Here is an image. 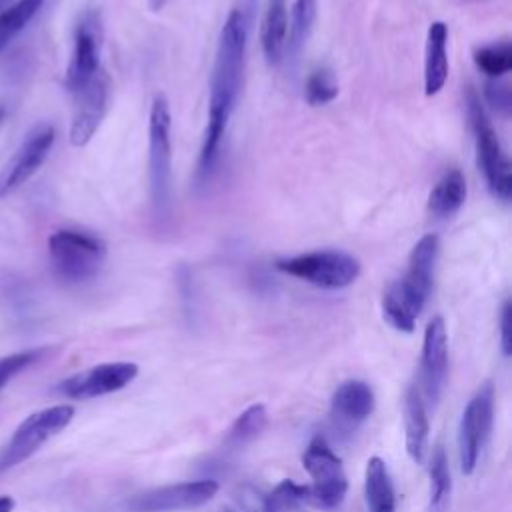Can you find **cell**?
<instances>
[{
	"label": "cell",
	"mask_w": 512,
	"mask_h": 512,
	"mask_svg": "<svg viewBox=\"0 0 512 512\" xmlns=\"http://www.w3.org/2000/svg\"><path fill=\"white\" fill-rule=\"evenodd\" d=\"M248 44V18L242 8H234L224 20L218 36L216 58L210 78V98H208V122L204 130V140L198 154L196 178L206 182L214 172L220 158L222 140L236 108V100L242 86V72L246 60Z\"/></svg>",
	"instance_id": "6da1fadb"
},
{
	"label": "cell",
	"mask_w": 512,
	"mask_h": 512,
	"mask_svg": "<svg viewBox=\"0 0 512 512\" xmlns=\"http://www.w3.org/2000/svg\"><path fill=\"white\" fill-rule=\"evenodd\" d=\"M440 240L436 234H424L412 248L406 274L394 280L382 294V316L398 332H414L434 284Z\"/></svg>",
	"instance_id": "7a4b0ae2"
},
{
	"label": "cell",
	"mask_w": 512,
	"mask_h": 512,
	"mask_svg": "<svg viewBox=\"0 0 512 512\" xmlns=\"http://www.w3.org/2000/svg\"><path fill=\"white\" fill-rule=\"evenodd\" d=\"M48 254L60 280L80 284L100 272L106 260V244L90 232L64 228L48 238Z\"/></svg>",
	"instance_id": "3957f363"
},
{
	"label": "cell",
	"mask_w": 512,
	"mask_h": 512,
	"mask_svg": "<svg viewBox=\"0 0 512 512\" xmlns=\"http://www.w3.org/2000/svg\"><path fill=\"white\" fill-rule=\"evenodd\" d=\"M468 118L476 144V162L490 194L500 202L512 196V166L498 140V134L474 92H468Z\"/></svg>",
	"instance_id": "277c9868"
},
{
	"label": "cell",
	"mask_w": 512,
	"mask_h": 512,
	"mask_svg": "<svg viewBox=\"0 0 512 512\" xmlns=\"http://www.w3.org/2000/svg\"><path fill=\"white\" fill-rule=\"evenodd\" d=\"M276 270L316 288L342 290L360 276V260L344 250H314L276 260Z\"/></svg>",
	"instance_id": "5b68a950"
},
{
	"label": "cell",
	"mask_w": 512,
	"mask_h": 512,
	"mask_svg": "<svg viewBox=\"0 0 512 512\" xmlns=\"http://www.w3.org/2000/svg\"><path fill=\"white\" fill-rule=\"evenodd\" d=\"M170 106L164 94H156L148 118V180L150 198L158 214L170 204L172 192V142Z\"/></svg>",
	"instance_id": "8992f818"
},
{
	"label": "cell",
	"mask_w": 512,
	"mask_h": 512,
	"mask_svg": "<svg viewBox=\"0 0 512 512\" xmlns=\"http://www.w3.org/2000/svg\"><path fill=\"white\" fill-rule=\"evenodd\" d=\"M74 412L72 404H54L26 416L0 450V472L22 464L36 454L52 436L72 422Z\"/></svg>",
	"instance_id": "52a82bcc"
},
{
	"label": "cell",
	"mask_w": 512,
	"mask_h": 512,
	"mask_svg": "<svg viewBox=\"0 0 512 512\" xmlns=\"http://www.w3.org/2000/svg\"><path fill=\"white\" fill-rule=\"evenodd\" d=\"M302 466L312 478V484H308V504L322 510L338 508L348 492V478L340 456L324 436L318 434L308 442Z\"/></svg>",
	"instance_id": "ba28073f"
},
{
	"label": "cell",
	"mask_w": 512,
	"mask_h": 512,
	"mask_svg": "<svg viewBox=\"0 0 512 512\" xmlns=\"http://www.w3.org/2000/svg\"><path fill=\"white\" fill-rule=\"evenodd\" d=\"M494 424V384L486 380L470 396L458 424V460L464 476L478 468Z\"/></svg>",
	"instance_id": "9c48e42d"
},
{
	"label": "cell",
	"mask_w": 512,
	"mask_h": 512,
	"mask_svg": "<svg viewBox=\"0 0 512 512\" xmlns=\"http://www.w3.org/2000/svg\"><path fill=\"white\" fill-rule=\"evenodd\" d=\"M100 50H102V22L100 14L88 10L76 24L74 48L66 68L64 86L68 92L78 94L100 70Z\"/></svg>",
	"instance_id": "30bf717a"
},
{
	"label": "cell",
	"mask_w": 512,
	"mask_h": 512,
	"mask_svg": "<svg viewBox=\"0 0 512 512\" xmlns=\"http://www.w3.org/2000/svg\"><path fill=\"white\" fill-rule=\"evenodd\" d=\"M448 380V334L442 316H434L424 330L418 390L426 406H436Z\"/></svg>",
	"instance_id": "8fae6325"
},
{
	"label": "cell",
	"mask_w": 512,
	"mask_h": 512,
	"mask_svg": "<svg viewBox=\"0 0 512 512\" xmlns=\"http://www.w3.org/2000/svg\"><path fill=\"white\" fill-rule=\"evenodd\" d=\"M218 482L212 478L188 480L178 484L160 486L126 500L128 512H170V510H190L210 502L218 492Z\"/></svg>",
	"instance_id": "7c38bea8"
},
{
	"label": "cell",
	"mask_w": 512,
	"mask_h": 512,
	"mask_svg": "<svg viewBox=\"0 0 512 512\" xmlns=\"http://www.w3.org/2000/svg\"><path fill=\"white\" fill-rule=\"evenodd\" d=\"M54 140L56 132L50 124H38L26 134L0 172V198L12 194L40 170L54 146Z\"/></svg>",
	"instance_id": "4fadbf2b"
},
{
	"label": "cell",
	"mask_w": 512,
	"mask_h": 512,
	"mask_svg": "<svg viewBox=\"0 0 512 512\" xmlns=\"http://www.w3.org/2000/svg\"><path fill=\"white\" fill-rule=\"evenodd\" d=\"M136 376L134 362H104L68 376L58 384V392L70 400H90L126 388Z\"/></svg>",
	"instance_id": "5bb4252c"
},
{
	"label": "cell",
	"mask_w": 512,
	"mask_h": 512,
	"mask_svg": "<svg viewBox=\"0 0 512 512\" xmlns=\"http://www.w3.org/2000/svg\"><path fill=\"white\" fill-rule=\"evenodd\" d=\"M76 96L78 104L70 126V142L72 146L82 148L92 140V136L96 134L106 116L110 96L108 76L102 70H98V74Z\"/></svg>",
	"instance_id": "9a60e30c"
},
{
	"label": "cell",
	"mask_w": 512,
	"mask_h": 512,
	"mask_svg": "<svg viewBox=\"0 0 512 512\" xmlns=\"http://www.w3.org/2000/svg\"><path fill=\"white\" fill-rule=\"evenodd\" d=\"M374 390L364 380L342 382L330 398V422L342 434H352L374 412Z\"/></svg>",
	"instance_id": "2e32d148"
},
{
	"label": "cell",
	"mask_w": 512,
	"mask_h": 512,
	"mask_svg": "<svg viewBox=\"0 0 512 512\" xmlns=\"http://www.w3.org/2000/svg\"><path fill=\"white\" fill-rule=\"evenodd\" d=\"M402 422H404V442L406 452L414 464H424L428 454V406L416 384L408 386L402 404Z\"/></svg>",
	"instance_id": "e0dca14e"
},
{
	"label": "cell",
	"mask_w": 512,
	"mask_h": 512,
	"mask_svg": "<svg viewBox=\"0 0 512 512\" xmlns=\"http://www.w3.org/2000/svg\"><path fill=\"white\" fill-rule=\"evenodd\" d=\"M448 78V26L436 20L428 26L424 50V94L436 96Z\"/></svg>",
	"instance_id": "ac0fdd59"
},
{
	"label": "cell",
	"mask_w": 512,
	"mask_h": 512,
	"mask_svg": "<svg viewBox=\"0 0 512 512\" xmlns=\"http://www.w3.org/2000/svg\"><path fill=\"white\" fill-rule=\"evenodd\" d=\"M288 40V10L286 0H268L262 26H260V44L264 58L270 66H278L286 56Z\"/></svg>",
	"instance_id": "d6986e66"
},
{
	"label": "cell",
	"mask_w": 512,
	"mask_h": 512,
	"mask_svg": "<svg viewBox=\"0 0 512 512\" xmlns=\"http://www.w3.org/2000/svg\"><path fill=\"white\" fill-rule=\"evenodd\" d=\"M466 194H468V186H466L464 174L452 168L430 190L428 212L438 220L450 218L464 206Z\"/></svg>",
	"instance_id": "ffe728a7"
},
{
	"label": "cell",
	"mask_w": 512,
	"mask_h": 512,
	"mask_svg": "<svg viewBox=\"0 0 512 512\" xmlns=\"http://www.w3.org/2000/svg\"><path fill=\"white\" fill-rule=\"evenodd\" d=\"M364 498L368 504V512H396V492L392 476L380 456H372L366 462Z\"/></svg>",
	"instance_id": "44dd1931"
},
{
	"label": "cell",
	"mask_w": 512,
	"mask_h": 512,
	"mask_svg": "<svg viewBox=\"0 0 512 512\" xmlns=\"http://www.w3.org/2000/svg\"><path fill=\"white\" fill-rule=\"evenodd\" d=\"M428 476H430L428 510L430 512H446L448 504H450V494H452V478H450L448 456H446V450L442 444H438L430 456Z\"/></svg>",
	"instance_id": "7402d4cb"
},
{
	"label": "cell",
	"mask_w": 512,
	"mask_h": 512,
	"mask_svg": "<svg viewBox=\"0 0 512 512\" xmlns=\"http://www.w3.org/2000/svg\"><path fill=\"white\" fill-rule=\"evenodd\" d=\"M268 426V412L264 404H250L244 412L238 414V418L232 422L226 434V446L228 448H240L254 438H258Z\"/></svg>",
	"instance_id": "603a6c76"
},
{
	"label": "cell",
	"mask_w": 512,
	"mask_h": 512,
	"mask_svg": "<svg viewBox=\"0 0 512 512\" xmlns=\"http://www.w3.org/2000/svg\"><path fill=\"white\" fill-rule=\"evenodd\" d=\"M318 12V0H294L290 32L286 40V52L296 58L304 48Z\"/></svg>",
	"instance_id": "cb8c5ba5"
},
{
	"label": "cell",
	"mask_w": 512,
	"mask_h": 512,
	"mask_svg": "<svg viewBox=\"0 0 512 512\" xmlns=\"http://www.w3.org/2000/svg\"><path fill=\"white\" fill-rule=\"evenodd\" d=\"M42 0H16L12 6L0 12V52L10 40L26 28V24L40 12Z\"/></svg>",
	"instance_id": "d4e9b609"
},
{
	"label": "cell",
	"mask_w": 512,
	"mask_h": 512,
	"mask_svg": "<svg viewBox=\"0 0 512 512\" xmlns=\"http://www.w3.org/2000/svg\"><path fill=\"white\" fill-rule=\"evenodd\" d=\"M476 68L490 80H500L512 68V46L510 42H496L474 50Z\"/></svg>",
	"instance_id": "484cf974"
},
{
	"label": "cell",
	"mask_w": 512,
	"mask_h": 512,
	"mask_svg": "<svg viewBox=\"0 0 512 512\" xmlns=\"http://www.w3.org/2000/svg\"><path fill=\"white\" fill-rule=\"evenodd\" d=\"M338 96V80L332 70H314L304 84V98L310 106H324Z\"/></svg>",
	"instance_id": "4316f807"
},
{
	"label": "cell",
	"mask_w": 512,
	"mask_h": 512,
	"mask_svg": "<svg viewBox=\"0 0 512 512\" xmlns=\"http://www.w3.org/2000/svg\"><path fill=\"white\" fill-rule=\"evenodd\" d=\"M266 500L274 512H290L308 504V484H298L290 478L276 484V488L266 494Z\"/></svg>",
	"instance_id": "83f0119b"
},
{
	"label": "cell",
	"mask_w": 512,
	"mask_h": 512,
	"mask_svg": "<svg viewBox=\"0 0 512 512\" xmlns=\"http://www.w3.org/2000/svg\"><path fill=\"white\" fill-rule=\"evenodd\" d=\"M42 356V350H24L0 358V388H4L16 374L26 370Z\"/></svg>",
	"instance_id": "f1b7e54d"
},
{
	"label": "cell",
	"mask_w": 512,
	"mask_h": 512,
	"mask_svg": "<svg viewBox=\"0 0 512 512\" xmlns=\"http://www.w3.org/2000/svg\"><path fill=\"white\" fill-rule=\"evenodd\" d=\"M484 98L486 102L502 116H508L512 110V92L508 84H502L500 80H488L484 84Z\"/></svg>",
	"instance_id": "f546056e"
},
{
	"label": "cell",
	"mask_w": 512,
	"mask_h": 512,
	"mask_svg": "<svg viewBox=\"0 0 512 512\" xmlns=\"http://www.w3.org/2000/svg\"><path fill=\"white\" fill-rule=\"evenodd\" d=\"M236 500L240 504L242 512H274L266 500V494H262L256 486L244 482L240 484L236 492Z\"/></svg>",
	"instance_id": "4dcf8cb0"
},
{
	"label": "cell",
	"mask_w": 512,
	"mask_h": 512,
	"mask_svg": "<svg viewBox=\"0 0 512 512\" xmlns=\"http://www.w3.org/2000/svg\"><path fill=\"white\" fill-rule=\"evenodd\" d=\"M510 322H512V306L506 300L500 310V350L508 358L512 352V334H510Z\"/></svg>",
	"instance_id": "1f68e13d"
},
{
	"label": "cell",
	"mask_w": 512,
	"mask_h": 512,
	"mask_svg": "<svg viewBox=\"0 0 512 512\" xmlns=\"http://www.w3.org/2000/svg\"><path fill=\"white\" fill-rule=\"evenodd\" d=\"M14 510V498L12 496H0V512H12Z\"/></svg>",
	"instance_id": "d6a6232c"
},
{
	"label": "cell",
	"mask_w": 512,
	"mask_h": 512,
	"mask_svg": "<svg viewBox=\"0 0 512 512\" xmlns=\"http://www.w3.org/2000/svg\"><path fill=\"white\" fill-rule=\"evenodd\" d=\"M168 2H170V0H148V8H150L152 12H158V10H162Z\"/></svg>",
	"instance_id": "836d02e7"
},
{
	"label": "cell",
	"mask_w": 512,
	"mask_h": 512,
	"mask_svg": "<svg viewBox=\"0 0 512 512\" xmlns=\"http://www.w3.org/2000/svg\"><path fill=\"white\" fill-rule=\"evenodd\" d=\"M14 2H16V0H0V12H2V10H6L8 6H12Z\"/></svg>",
	"instance_id": "e575fe53"
},
{
	"label": "cell",
	"mask_w": 512,
	"mask_h": 512,
	"mask_svg": "<svg viewBox=\"0 0 512 512\" xmlns=\"http://www.w3.org/2000/svg\"><path fill=\"white\" fill-rule=\"evenodd\" d=\"M6 120V106L4 104H0V126H2V122Z\"/></svg>",
	"instance_id": "d590c367"
},
{
	"label": "cell",
	"mask_w": 512,
	"mask_h": 512,
	"mask_svg": "<svg viewBox=\"0 0 512 512\" xmlns=\"http://www.w3.org/2000/svg\"><path fill=\"white\" fill-rule=\"evenodd\" d=\"M218 512H236V510H232V508H230V506H222V508H220V510H218Z\"/></svg>",
	"instance_id": "8d00e7d4"
}]
</instances>
